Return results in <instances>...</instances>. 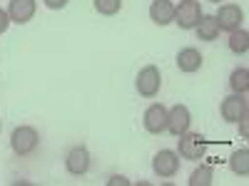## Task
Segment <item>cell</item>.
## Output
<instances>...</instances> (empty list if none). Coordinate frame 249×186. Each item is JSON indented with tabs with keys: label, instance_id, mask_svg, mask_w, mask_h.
<instances>
[{
	"label": "cell",
	"instance_id": "obj_1",
	"mask_svg": "<svg viewBox=\"0 0 249 186\" xmlns=\"http://www.w3.org/2000/svg\"><path fill=\"white\" fill-rule=\"evenodd\" d=\"M40 147V134L35 127H30V124H20V127L13 129L10 134V149L15 156H30L35 154Z\"/></svg>",
	"mask_w": 249,
	"mask_h": 186
},
{
	"label": "cell",
	"instance_id": "obj_2",
	"mask_svg": "<svg viewBox=\"0 0 249 186\" xmlns=\"http://www.w3.org/2000/svg\"><path fill=\"white\" fill-rule=\"evenodd\" d=\"M204 152H207V139L199 132H190V129H187L184 134L177 137V154L182 159L197 161V159H204Z\"/></svg>",
	"mask_w": 249,
	"mask_h": 186
},
{
	"label": "cell",
	"instance_id": "obj_3",
	"mask_svg": "<svg viewBox=\"0 0 249 186\" xmlns=\"http://www.w3.org/2000/svg\"><path fill=\"white\" fill-rule=\"evenodd\" d=\"M135 87H137V92L142 97H147V99L157 97L160 90H162V72H160V67L157 65L142 67L137 72V77H135Z\"/></svg>",
	"mask_w": 249,
	"mask_h": 186
},
{
	"label": "cell",
	"instance_id": "obj_4",
	"mask_svg": "<svg viewBox=\"0 0 249 186\" xmlns=\"http://www.w3.org/2000/svg\"><path fill=\"white\" fill-rule=\"evenodd\" d=\"M249 112V105H247V97L239 94V92H232V94H227L222 99V105H219V114L227 124H237L239 119H244Z\"/></svg>",
	"mask_w": 249,
	"mask_h": 186
},
{
	"label": "cell",
	"instance_id": "obj_5",
	"mask_svg": "<svg viewBox=\"0 0 249 186\" xmlns=\"http://www.w3.org/2000/svg\"><path fill=\"white\" fill-rule=\"evenodd\" d=\"M202 15L204 13L197 0H182L179 5H175V23L179 25V30H195Z\"/></svg>",
	"mask_w": 249,
	"mask_h": 186
},
{
	"label": "cell",
	"instance_id": "obj_6",
	"mask_svg": "<svg viewBox=\"0 0 249 186\" xmlns=\"http://www.w3.org/2000/svg\"><path fill=\"white\" fill-rule=\"evenodd\" d=\"M152 171L160 179H172L179 171V154L172 149H160L152 159Z\"/></svg>",
	"mask_w": 249,
	"mask_h": 186
},
{
	"label": "cell",
	"instance_id": "obj_7",
	"mask_svg": "<svg viewBox=\"0 0 249 186\" xmlns=\"http://www.w3.org/2000/svg\"><path fill=\"white\" fill-rule=\"evenodd\" d=\"M90 152L82 147V144H77V147H72L68 154H65V169L70 176H85L90 171Z\"/></svg>",
	"mask_w": 249,
	"mask_h": 186
},
{
	"label": "cell",
	"instance_id": "obj_8",
	"mask_svg": "<svg viewBox=\"0 0 249 186\" xmlns=\"http://www.w3.org/2000/svg\"><path fill=\"white\" fill-rule=\"evenodd\" d=\"M142 127L150 134H162L167 132V107L164 105H150L142 114Z\"/></svg>",
	"mask_w": 249,
	"mask_h": 186
},
{
	"label": "cell",
	"instance_id": "obj_9",
	"mask_svg": "<svg viewBox=\"0 0 249 186\" xmlns=\"http://www.w3.org/2000/svg\"><path fill=\"white\" fill-rule=\"evenodd\" d=\"M190 127H192V112L184 105H175L172 109H167V132L172 137L184 134Z\"/></svg>",
	"mask_w": 249,
	"mask_h": 186
},
{
	"label": "cell",
	"instance_id": "obj_10",
	"mask_svg": "<svg viewBox=\"0 0 249 186\" xmlns=\"http://www.w3.org/2000/svg\"><path fill=\"white\" fill-rule=\"evenodd\" d=\"M214 17H217V25H219V30L232 32V30L242 28L244 13H242V8H239V5H234V3H224Z\"/></svg>",
	"mask_w": 249,
	"mask_h": 186
},
{
	"label": "cell",
	"instance_id": "obj_11",
	"mask_svg": "<svg viewBox=\"0 0 249 186\" xmlns=\"http://www.w3.org/2000/svg\"><path fill=\"white\" fill-rule=\"evenodd\" d=\"M35 10H37L35 0H10V3H8L10 23H18V25L30 23V20L35 17Z\"/></svg>",
	"mask_w": 249,
	"mask_h": 186
},
{
	"label": "cell",
	"instance_id": "obj_12",
	"mask_svg": "<svg viewBox=\"0 0 249 186\" xmlns=\"http://www.w3.org/2000/svg\"><path fill=\"white\" fill-rule=\"evenodd\" d=\"M177 70L179 72H184V75H192V72H197L199 67H202V62H204V57H202V52L197 50V47H182L179 52H177Z\"/></svg>",
	"mask_w": 249,
	"mask_h": 186
},
{
	"label": "cell",
	"instance_id": "obj_13",
	"mask_svg": "<svg viewBox=\"0 0 249 186\" xmlns=\"http://www.w3.org/2000/svg\"><path fill=\"white\" fill-rule=\"evenodd\" d=\"M150 20L155 25H160V28L175 23V3H172V0H152Z\"/></svg>",
	"mask_w": 249,
	"mask_h": 186
},
{
	"label": "cell",
	"instance_id": "obj_14",
	"mask_svg": "<svg viewBox=\"0 0 249 186\" xmlns=\"http://www.w3.org/2000/svg\"><path fill=\"white\" fill-rule=\"evenodd\" d=\"M195 30H197V40H202V43H214L219 37V25L214 15H202Z\"/></svg>",
	"mask_w": 249,
	"mask_h": 186
},
{
	"label": "cell",
	"instance_id": "obj_15",
	"mask_svg": "<svg viewBox=\"0 0 249 186\" xmlns=\"http://www.w3.org/2000/svg\"><path fill=\"white\" fill-rule=\"evenodd\" d=\"M214 181V169L210 167V164H202V167H197L192 174H190V179H187V184L190 186H210Z\"/></svg>",
	"mask_w": 249,
	"mask_h": 186
},
{
	"label": "cell",
	"instance_id": "obj_16",
	"mask_svg": "<svg viewBox=\"0 0 249 186\" xmlns=\"http://www.w3.org/2000/svg\"><path fill=\"white\" fill-rule=\"evenodd\" d=\"M227 45H230V50L234 55H244L249 50V35H247V30H242V28L232 30L230 32V40H227Z\"/></svg>",
	"mask_w": 249,
	"mask_h": 186
},
{
	"label": "cell",
	"instance_id": "obj_17",
	"mask_svg": "<svg viewBox=\"0 0 249 186\" xmlns=\"http://www.w3.org/2000/svg\"><path fill=\"white\" fill-rule=\"evenodd\" d=\"M230 90L239 92V94H247V90H249V70L247 67L232 70V75H230Z\"/></svg>",
	"mask_w": 249,
	"mask_h": 186
},
{
	"label": "cell",
	"instance_id": "obj_18",
	"mask_svg": "<svg viewBox=\"0 0 249 186\" xmlns=\"http://www.w3.org/2000/svg\"><path fill=\"white\" fill-rule=\"evenodd\" d=\"M230 169H232V174H237V176H247V174H249V152H247V149H237V152L230 156Z\"/></svg>",
	"mask_w": 249,
	"mask_h": 186
},
{
	"label": "cell",
	"instance_id": "obj_19",
	"mask_svg": "<svg viewBox=\"0 0 249 186\" xmlns=\"http://www.w3.org/2000/svg\"><path fill=\"white\" fill-rule=\"evenodd\" d=\"M92 8L100 13V15H105V17H112L122 10V0H92Z\"/></svg>",
	"mask_w": 249,
	"mask_h": 186
},
{
	"label": "cell",
	"instance_id": "obj_20",
	"mask_svg": "<svg viewBox=\"0 0 249 186\" xmlns=\"http://www.w3.org/2000/svg\"><path fill=\"white\" fill-rule=\"evenodd\" d=\"M43 3H45V8H50V10H62V8L70 3V0H43Z\"/></svg>",
	"mask_w": 249,
	"mask_h": 186
},
{
	"label": "cell",
	"instance_id": "obj_21",
	"mask_svg": "<svg viewBox=\"0 0 249 186\" xmlns=\"http://www.w3.org/2000/svg\"><path fill=\"white\" fill-rule=\"evenodd\" d=\"M8 25H10V15H8V10L0 8V35L8 30Z\"/></svg>",
	"mask_w": 249,
	"mask_h": 186
},
{
	"label": "cell",
	"instance_id": "obj_22",
	"mask_svg": "<svg viewBox=\"0 0 249 186\" xmlns=\"http://www.w3.org/2000/svg\"><path fill=\"white\" fill-rule=\"evenodd\" d=\"M237 124H239V132H242V137H247V134H249V124H247V117H244V119H239Z\"/></svg>",
	"mask_w": 249,
	"mask_h": 186
},
{
	"label": "cell",
	"instance_id": "obj_23",
	"mask_svg": "<svg viewBox=\"0 0 249 186\" xmlns=\"http://www.w3.org/2000/svg\"><path fill=\"white\" fill-rule=\"evenodd\" d=\"M107 184H110V186H115V184H122V186H127L130 181H127V179H124V176H112V179H110Z\"/></svg>",
	"mask_w": 249,
	"mask_h": 186
},
{
	"label": "cell",
	"instance_id": "obj_24",
	"mask_svg": "<svg viewBox=\"0 0 249 186\" xmlns=\"http://www.w3.org/2000/svg\"><path fill=\"white\" fill-rule=\"evenodd\" d=\"M210 3H219V0H210Z\"/></svg>",
	"mask_w": 249,
	"mask_h": 186
},
{
	"label": "cell",
	"instance_id": "obj_25",
	"mask_svg": "<svg viewBox=\"0 0 249 186\" xmlns=\"http://www.w3.org/2000/svg\"><path fill=\"white\" fill-rule=\"evenodd\" d=\"M0 129H3V122H0Z\"/></svg>",
	"mask_w": 249,
	"mask_h": 186
}]
</instances>
